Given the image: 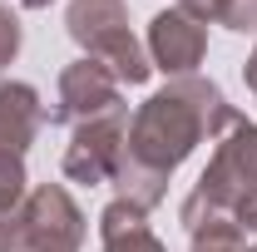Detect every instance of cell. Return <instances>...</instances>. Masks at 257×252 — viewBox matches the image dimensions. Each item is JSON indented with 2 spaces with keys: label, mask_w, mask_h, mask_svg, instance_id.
Wrapping results in <instances>:
<instances>
[{
  "label": "cell",
  "mask_w": 257,
  "mask_h": 252,
  "mask_svg": "<svg viewBox=\"0 0 257 252\" xmlns=\"http://www.w3.org/2000/svg\"><path fill=\"white\" fill-rule=\"evenodd\" d=\"M237 119L242 114L227 104V94L213 79H203V74L168 79L128 119L124 158H119V173H114V198L154 213L168 198V178L203 144H218Z\"/></svg>",
  "instance_id": "obj_1"
},
{
  "label": "cell",
  "mask_w": 257,
  "mask_h": 252,
  "mask_svg": "<svg viewBox=\"0 0 257 252\" xmlns=\"http://www.w3.org/2000/svg\"><path fill=\"white\" fill-rule=\"evenodd\" d=\"M252 198H257V124L237 119L213 144V158L198 173L193 193L183 198L178 222L193 227L203 218H237V208H247Z\"/></svg>",
  "instance_id": "obj_2"
},
{
  "label": "cell",
  "mask_w": 257,
  "mask_h": 252,
  "mask_svg": "<svg viewBox=\"0 0 257 252\" xmlns=\"http://www.w3.org/2000/svg\"><path fill=\"white\" fill-rule=\"evenodd\" d=\"M64 35L79 45L84 60L104 64L119 84H149L154 64H149L144 40L128 25L124 0H69L64 5Z\"/></svg>",
  "instance_id": "obj_3"
},
{
  "label": "cell",
  "mask_w": 257,
  "mask_h": 252,
  "mask_svg": "<svg viewBox=\"0 0 257 252\" xmlns=\"http://www.w3.org/2000/svg\"><path fill=\"white\" fill-rule=\"evenodd\" d=\"M20 252H79L84 247V208L74 203V193L64 183H35L25 208H20Z\"/></svg>",
  "instance_id": "obj_4"
},
{
  "label": "cell",
  "mask_w": 257,
  "mask_h": 252,
  "mask_svg": "<svg viewBox=\"0 0 257 252\" xmlns=\"http://www.w3.org/2000/svg\"><path fill=\"white\" fill-rule=\"evenodd\" d=\"M124 134H128V104L114 109V114H99L89 124L69 129V144H64V178L69 183H84V188H99V183H114L119 173V158H124Z\"/></svg>",
  "instance_id": "obj_5"
},
{
  "label": "cell",
  "mask_w": 257,
  "mask_h": 252,
  "mask_svg": "<svg viewBox=\"0 0 257 252\" xmlns=\"http://www.w3.org/2000/svg\"><path fill=\"white\" fill-rule=\"evenodd\" d=\"M124 109V84L94 60H79L60 69V84H55V109H50V124H64V129H79L99 119V114H114Z\"/></svg>",
  "instance_id": "obj_6"
},
{
  "label": "cell",
  "mask_w": 257,
  "mask_h": 252,
  "mask_svg": "<svg viewBox=\"0 0 257 252\" xmlns=\"http://www.w3.org/2000/svg\"><path fill=\"white\" fill-rule=\"evenodd\" d=\"M144 50H149V64L163 69L168 79L198 74V64L208 60V25H198L178 5H173V10H159V15L149 20Z\"/></svg>",
  "instance_id": "obj_7"
},
{
  "label": "cell",
  "mask_w": 257,
  "mask_h": 252,
  "mask_svg": "<svg viewBox=\"0 0 257 252\" xmlns=\"http://www.w3.org/2000/svg\"><path fill=\"white\" fill-rule=\"evenodd\" d=\"M45 99L35 84L25 79H0V149H10V154H25L35 139H40V129H45Z\"/></svg>",
  "instance_id": "obj_8"
},
{
  "label": "cell",
  "mask_w": 257,
  "mask_h": 252,
  "mask_svg": "<svg viewBox=\"0 0 257 252\" xmlns=\"http://www.w3.org/2000/svg\"><path fill=\"white\" fill-rule=\"evenodd\" d=\"M99 252H168L163 237L149 227V213L124 198H109L99 213Z\"/></svg>",
  "instance_id": "obj_9"
},
{
  "label": "cell",
  "mask_w": 257,
  "mask_h": 252,
  "mask_svg": "<svg viewBox=\"0 0 257 252\" xmlns=\"http://www.w3.org/2000/svg\"><path fill=\"white\" fill-rule=\"evenodd\" d=\"M188 252H252V242L232 218H203L188 227Z\"/></svg>",
  "instance_id": "obj_10"
},
{
  "label": "cell",
  "mask_w": 257,
  "mask_h": 252,
  "mask_svg": "<svg viewBox=\"0 0 257 252\" xmlns=\"http://www.w3.org/2000/svg\"><path fill=\"white\" fill-rule=\"evenodd\" d=\"M25 198H30L25 154H10V149H0V213H15V208H25Z\"/></svg>",
  "instance_id": "obj_11"
},
{
  "label": "cell",
  "mask_w": 257,
  "mask_h": 252,
  "mask_svg": "<svg viewBox=\"0 0 257 252\" xmlns=\"http://www.w3.org/2000/svg\"><path fill=\"white\" fill-rule=\"evenodd\" d=\"M20 45H25V25H20V15H15L10 5H0V69L15 64Z\"/></svg>",
  "instance_id": "obj_12"
},
{
  "label": "cell",
  "mask_w": 257,
  "mask_h": 252,
  "mask_svg": "<svg viewBox=\"0 0 257 252\" xmlns=\"http://www.w3.org/2000/svg\"><path fill=\"white\" fill-rule=\"evenodd\" d=\"M218 25L232 30V35H257V0H227Z\"/></svg>",
  "instance_id": "obj_13"
},
{
  "label": "cell",
  "mask_w": 257,
  "mask_h": 252,
  "mask_svg": "<svg viewBox=\"0 0 257 252\" xmlns=\"http://www.w3.org/2000/svg\"><path fill=\"white\" fill-rule=\"evenodd\" d=\"M178 10L193 15L198 25H218V20H223V10H227V0H178Z\"/></svg>",
  "instance_id": "obj_14"
},
{
  "label": "cell",
  "mask_w": 257,
  "mask_h": 252,
  "mask_svg": "<svg viewBox=\"0 0 257 252\" xmlns=\"http://www.w3.org/2000/svg\"><path fill=\"white\" fill-rule=\"evenodd\" d=\"M20 232H25L20 208L15 213H0V252H20Z\"/></svg>",
  "instance_id": "obj_15"
},
{
  "label": "cell",
  "mask_w": 257,
  "mask_h": 252,
  "mask_svg": "<svg viewBox=\"0 0 257 252\" xmlns=\"http://www.w3.org/2000/svg\"><path fill=\"white\" fill-rule=\"evenodd\" d=\"M242 84H247V94H252V104H257V45L247 50V60H242Z\"/></svg>",
  "instance_id": "obj_16"
},
{
  "label": "cell",
  "mask_w": 257,
  "mask_h": 252,
  "mask_svg": "<svg viewBox=\"0 0 257 252\" xmlns=\"http://www.w3.org/2000/svg\"><path fill=\"white\" fill-rule=\"evenodd\" d=\"M20 5H25V10H50L55 0H20Z\"/></svg>",
  "instance_id": "obj_17"
},
{
  "label": "cell",
  "mask_w": 257,
  "mask_h": 252,
  "mask_svg": "<svg viewBox=\"0 0 257 252\" xmlns=\"http://www.w3.org/2000/svg\"><path fill=\"white\" fill-rule=\"evenodd\" d=\"M252 252H257V242H252Z\"/></svg>",
  "instance_id": "obj_18"
}]
</instances>
